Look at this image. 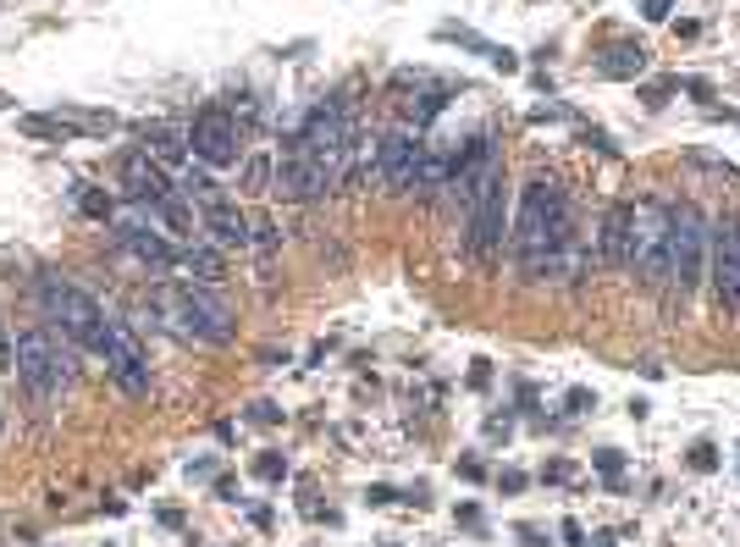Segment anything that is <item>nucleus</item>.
Masks as SVG:
<instances>
[{
  "label": "nucleus",
  "instance_id": "nucleus-14",
  "mask_svg": "<svg viewBox=\"0 0 740 547\" xmlns=\"http://www.w3.org/2000/svg\"><path fill=\"white\" fill-rule=\"evenodd\" d=\"M116 178H122V189H127L138 205H161V200H172V183H167L161 161H150L144 150H127L122 167H116Z\"/></svg>",
  "mask_w": 740,
  "mask_h": 547
},
{
  "label": "nucleus",
  "instance_id": "nucleus-26",
  "mask_svg": "<svg viewBox=\"0 0 740 547\" xmlns=\"http://www.w3.org/2000/svg\"><path fill=\"white\" fill-rule=\"evenodd\" d=\"M591 465H597L603 476H619V465H625V459H619L614 448H603V454H591Z\"/></svg>",
  "mask_w": 740,
  "mask_h": 547
},
{
  "label": "nucleus",
  "instance_id": "nucleus-6",
  "mask_svg": "<svg viewBox=\"0 0 740 547\" xmlns=\"http://www.w3.org/2000/svg\"><path fill=\"white\" fill-rule=\"evenodd\" d=\"M18 376L34 387V398H56L61 387H67V354H61V343L45 332V327H34V332H23L18 338Z\"/></svg>",
  "mask_w": 740,
  "mask_h": 547
},
{
  "label": "nucleus",
  "instance_id": "nucleus-11",
  "mask_svg": "<svg viewBox=\"0 0 740 547\" xmlns=\"http://www.w3.org/2000/svg\"><path fill=\"white\" fill-rule=\"evenodd\" d=\"M713 294L724 316H740V216L713 227Z\"/></svg>",
  "mask_w": 740,
  "mask_h": 547
},
{
  "label": "nucleus",
  "instance_id": "nucleus-13",
  "mask_svg": "<svg viewBox=\"0 0 740 547\" xmlns=\"http://www.w3.org/2000/svg\"><path fill=\"white\" fill-rule=\"evenodd\" d=\"M420 167H425V145L414 139V133H387V139L376 145V178L387 183V189H409V183H420Z\"/></svg>",
  "mask_w": 740,
  "mask_h": 547
},
{
  "label": "nucleus",
  "instance_id": "nucleus-8",
  "mask_svg": "<svg viewBox=\"0 0 740 547\" xmlns=\"http://www.w3.org/2000/svg\"><path fill=\"white\" fill-rule=\"evenodd\" d=\"M332 183H338V172L327 161H316L299 139L276 156V194H287V200H321Z\"/></svg>",
  "mask_w": 740,
  "mask_h": 547
},
{
  "label": "nucleus",
  "instance_id": "nucleus-18",
  "mask_svg": "<svg viewBox=\"0 0 740 547\" xmlns=\"http://www.w3.org/2000/svg\"><path fill=\"white\" fill-rule=\"evenodd\" d=\"M178 265L189 271L194 283H227V260H221L216 249H183V254H178Z\"/></svg>",
  "mask_w": 740,
  "mask_h": 547
},
{
  "label": "nucleus",
  "instance_id": "nucleus-3",
  "mask_svg": "<svg viewBox=\"0 0 740 547\" xmlns=\"http://www.w3.org/2000/svg\"><path fill=\"white\" fill-rule=\"evenodd\" d=\"M669 221H674L669 200L647 194L630 205V271L641 283H669Z\"/></svg>",
  "mask_w": 740,
  "mask_h": 547
},
{
  "label": "nucleus",
  "instance_id": "nucleus-20",
  "mask_svg": "<svg viewBox=\"0 0 740 547\" xmlns=\"http://www.w3.org/2000/svg\"><path fill=\"white\" fill-rule=\"evenodd\" d=\"M144 156L150 161H183L189 156V139L172 127H156V133H144Z\"/></svg>",
  "mask_w": 740,
  "mask_h": 547
},
{
  "label": "nucleus",
  "instance_id": "nucleus-25",
  "mask_svg": "<svg viewBox=\"0 0 740 547\" xmlns=\"http://www.w3.org/2000/svg\"><path fill=\"white\" fill-rule=\"evenodd\" d=\"M0 371H18V343L7 338V327H0Z\"/></svg>",
  "mask_w": 740,
  "mask_h": 547
},
{
  "label": "nucleus",
  "instance_id": "nucleus-23",
  "mask_svg": "<svg viewBox=\"0 0 740 547\" xmlns=\"http://www.w3.org/2000/svg\"><path fill=\"white\" fill-rule=\"evenodd\" d=\"M691 470H718V448L713 443H696L691 448Z\"/></svg>",
  "mask_w": 740,
  "mask_h": 547
},
{
  "label": "nucleus",
  "instance_id": "nucleus-28",
  "mask_svg": "<svg viewBox=\"0 0 740 547\" xmlns=\"http://www.w3.org/2000/svg\"><path fill=\"white\" fill-rule=\"evenodd\" d=\"M641 12H647V23H663V18L674 12V0H647V7H641Z\"/></svg>",
  "mask_w": 740,
  "mask_h": 547
},
{
  "label": "nucleus",
  "instance_id": "nucleus-1",
  "mask_svg": "<svg viewBox=\"0 0 740 547\" xmlns=\"http://www.w3.org/2000/svg\"><path fill=\"white\" fill-rule=\"evenodd\" d=\"M514 249H520L525 277L574 265V254H569V205H563V189L553 178H531L525 183L520 221H514Z\"/></svg>",
  "mask_w": 740,
  "mask_h": 547
},
{
  "label": "nucleus",
  "instance_id": "nucleus-4",
  "mask_svg": "<svg viewBox=\"0 0 740 547\" xmlns=\"http://www.w3.org/2000/svg\"><path fill=\"white\" fill-rule=\"evenodd\" d=\"M39 305H45V316H50L72 343H83V349H94V343H100V332H105V310H100L83 288H72L67 277L45 271V277H39Z\"/></svg>",
  "mask_w": 740,
  "mask_h": 547
},
{
  "label": "nucleus",
  "instance_id": "nucleus-17",
  "mask_svg": "<svg viewBox=\"0 0 740 547\" xmlns=\"http://www.w3.org/2000/svg\"><path fill=\"white\" fill-rule=\"evenodd\" d=\"M603 260L608 265H630V205H614L603 221Z\"/></svg>",
  "mask_w": 740,
  "mask_h": 547
},
{
  "label": "nucleus",
  "instance_id": "nucleus-19",
  "mask_svg": "<svg viewBox=\"0 0 740 547\" xmlns=\"http://www.w3.org/2000/svg\"><path fill=\"white\" fill-rule=\"evenodd\" d=\"M597 72H603V78H641V72H647V50H641V45H614V50L597 61Z\"/></svg>",
  "mask_w": 740,
  "mask_h": 547
},
{
  "label": "nucleus",
  "instance_id": "nucleus-10",
  "mask_svg": "<svg viewBox=\"0 0 740 547\" xmlns=\"http://www.w3.org/2000/svg\"><path fill=\"white\" fill-rule=\"evenodd\" d=\"M299 145L343 178V161H349V145H354V122H349V111H343V105H321V111L305 122Z\"/></svg>",
  "mask_w": 740,
  "mask_h": 547
},
{
  "label": "nucleus",
  "instance_id": "nucleus-12",
  "mask_svg": "<svg viewBox=\"0 0 740 547\" xmlns=\"http://www.w3.org/2000/svg\"><path fill=\"white\" fill-rule=\"evenodd\" d=\"M465 221H470V254H476V265H492L498 249H503V172L487 178V189H481V200L470 205Z\"/></svg>",
  "mask_w": 740,
  "mask_h": 547
},
{
  "label": "nucleus",
  "instance_id": "nucleus-15",
  "mask_svg": "<svg viewBox=\"0 0 740 547\" xmlns=\"http://www.w3.org/2000/svg\"><path fill=\"white\" fill-rule=\"evenodd\" d=\"M144 265H156V271H167V265H178V254H172V243L161 238V232H150L144 221H122V232H116Z\"/></svg>",
  "mask_w": 740,
  "mask_h": 547
},
{
  "label": "nucleus",
  "instance_id": "nucleus-27",
  "mask_svg": "<svg viewBox=\"0 0 740 547\" xmlns=\"http://www.w3.org/2000/svg\"><path fill=\"white\" fill-rule=\"evenodd\" d=\"M254 470H260V476H265V481H276V476H282V470H287V465H282V459H276V454H260V459H254Z\"/></svg>",
  "mask_w": 740,
  "mask_h": 547
},
{
  "label": "nucleus",
  "instance_id": "nucleus-21",
  "mask_svg": "<svg viewBox=\"0 0 740 547\" xmlns=\"http://www.w3.org/2000/svg\"><path fill=\"white\" fill-rule=\"evenodd\" d=\"M150 210H156V216H161L172 232H194V216H189V205H178V200H161V205H150Z\"/></svg>",
  "mask_w": 740,
  "mask_h": 547
},
{
  "label": "nucleus",
  "instance_id": "nucleus-2",
  "mask_svg": "<svg viewBox=\"0 0 740 547\" xmlns=\"http://www.w3.org/2000/svg\"><path fill=\"white\" fill-rule=\"evenodd\" d=\"M150 310L161 316L167 332H178V338H189V343H227V338H232V316H227L210 294H200L194 283L156 288V294H150Z\"/></svg>",
  "mask_w": 740,
  "mask_h": 547
},
{
  "label": "nucleus",
  "instance_id": "nucleus-24",
  "mask_svg": "<svg viewBox=\"0 0 740 547\" xmlns=\"http://www.w3.org/2000/svg\"><path fill=\"white\" fill-rule=\"evenodd\" d=\"M78 205H83V216H100V221L111 216V200H105V194H94V189H89V194H83Z\"/></svg>",
  "mask_w": 740,
  "mask_h": 547
},
{
  "label": "nucleus",
  "instance_id": "nucleus-9",
  "mask_svg": "<svg viewBox=\"0 0 740 547\" xmlns=\"http://www.w3.org/2000/svg\"><path fill=\"white\" fill-rule=\"evenodd\" d=\"M189 145H194V156H200L205 167H232V161L243 156V133H238L232 111L210 105V111H200V116H194Z\"/></svg>",
  "mask_w": 740,
  "mask_h": 547
},
{
  "label": "nucleus",
  "instance_id": "nucleus-7",
  "mask_svg": "<svg viewBox=\"0 0 740 547\" xmlns=\"http://www.w3.org/2000/svg\"><path fill=\"white\" fill-rule=\"evenodd\" d=\"M94 354L105 360V371L116 376V387H122L127 398H150V365H144V349L133 343V332H127L122 321H105Z\"/></svg>",
  "mask_w": 740,
  "mask_h": 547
},
{
  "label": "nucleus",
  "instance_id": "nucleus-22",
  "mask_svg": "<svg viewBox=\"0 0 740 547\" xmlns=\"http://www.w3.org/2000/svg\"><path fill=\"white\" fill-rule=\"evenodd\" d=\"M23 133H34V139H61L67 122H50V116H23Z\"/></svg>",
  "mask_w": 740,
  "mask_h": 547
},
{
  "label": "nucleus",
  "instance_id": "nucleus-16",
  "mask_svg": "<svg viewBox=\"0 0 740 547\" xmlns=\"http://www.w3.org/2000/svg\"><path fill=\"white\" fill-rule=\"evenodd\" d=\"M205 232L216 238V243H249V216L232 205V200H205Z\"/></svg>",
  "mask_w": 740,
  "mask_h": 547
},
{
  "label": "nucleus",
  "instance_id": "nucleus-5",
  "mask_svg": "<svg viewBox=\"0 0 740 547\" xmlns=\"http://www.w3.org/2000/svg\"><path fill=\"white\" fill-rule=\"evenodd\" d=\"M707 216L696 205H674V221H669V283L680 294L696 288L702 277V254H707Z\"/></svg>",
  "mask_w": 740,
  "mask_h": 547
}]
</instances>
